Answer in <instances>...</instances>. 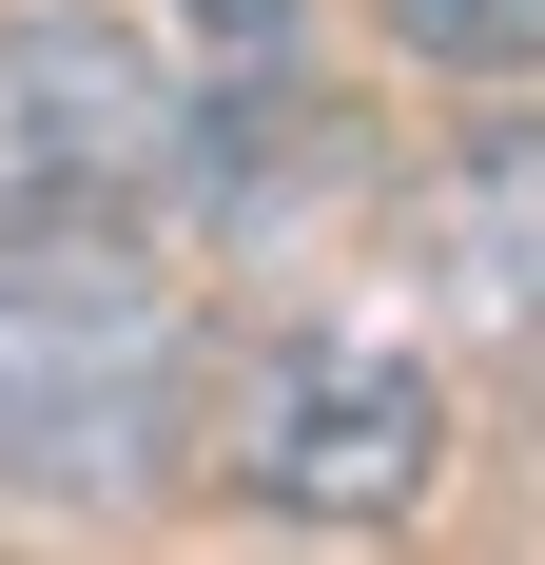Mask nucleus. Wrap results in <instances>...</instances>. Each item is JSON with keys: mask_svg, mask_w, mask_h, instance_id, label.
<instances>
[{"mask_svg": "<svg viewBox=\"0 0 545 565\" xmlns=\"http://www.w3.org/2000/svg\"><path fill=\"white\" fill-rule=\"evenodd\" d=\"M448 449V409L409 351H351V332H292L272 351V391H254V488L272 508H312V526H389L409 488H429Z\"/></svg>", "mask_w": 545, "mask_h": 565, "instance_id": "nucleus-3", "label": "nucleus"}, {"mask_svg": "<svg viewBox=\"0 0 545 565\" xmlns=\"http://www.w3.org/2000/svg\"><path fill=\"white\" fill-rule=\"evenodd\" d=\"M429 292L468 312V332H526L545 351V117H488V137L429 175Z\"/></svg>", "mask_w": 545, "mask_h": 565, "instance_id": "nucleus-4", "label": "nucleus"}, {"mask_svg": "<svg viewBox=\"0 0 545 565\" xmlns=\"http://www.w3.org/2000/svg\"><path fill=\"white\" fill-rule=\"evenodd\" d=\"M389 40L448 78H545V0H389Z\"/></svg>", "mask_w": 545, "mask_h": 565, "instance_id": "nucleus-5", "label": "nucleus"}, {"mask_svg": "<svg viewBox=\"0 0 545 565\" xmlns=\"http://www.w3.org/2000/svg\"><path fill=\"white\" fill-rule=\"evenodd\" d=\"M195 175V98L117 0H20L0 20V215H137Z\"/></svg>", "mask_w": 545, "mask_h": 565, "instance_id": "nucleus-2", "label": "nucleus"}, {"mask_svg": "<svg viewBox=\"0 0 545 565\" xmlns=\"http://www.w3.org/2000/svg\"><path fill=\"white\" fill-rule=\"evenodd\" d=\"M175 409H195V332L117 254V215H0V488L98 508L175 449Z\"/></svg>", "mask_w": 545, "mask_h": 565, "instance_id": "nucleus-1", "label": "nucleus"}, {"mask_svg": "<svg viewBox=\"0 0 545 565\" xmlns=\"http://www.w3.org/2000/svg\"><path fill=\"white\" fill-rule=\"evenodd\" d=\"M195 20H215V40H272V20H292V0H195Z\"/></svg>", "mask_w": 545, "mask_h": 565, "instance_id": "nucleus-6", "label": "nucleus"}]
</instances>
